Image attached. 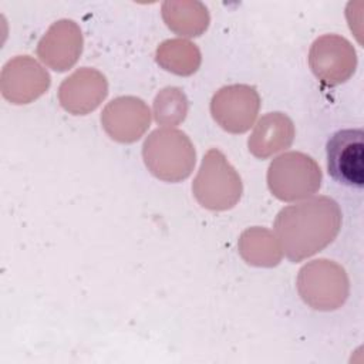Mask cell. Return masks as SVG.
Segmentation results:
<instances>
[{
  "instance_id": "cell-1",
  "label": "cell",
  "mask_w": 364,
  "mask_h": 364,
  "mask_svg": "<svg viewBox=\"0 0 364 364\" xmlns=\"http://www.w3.org/2000/svg\"><path fill=\"white\" fill-rule=\"evenodd\" d=\"M341 209L328 196H316L283 208L274 220V232L286 257L301 262L327 245L338 235Z\"/></svg>"
},
{
  "instance_id": "cell-8",
  "label": "cell",
  "mask_w": 364,
  "mask_h": 364,
  "mask_svg": "<svg viewBox=\"0 0 364 364\" xmlns=\"http://www.w3.org/2000/svg\"><path fill=\"white\" fill-rule=\"evenodd\" d=\"M309 64L321 82L337 85L353 75L357 55L348 40L337 34H326L313 43L309 53Z\"/></svg>"
},
{
  "instance_id": "cell-6",
  "label": "cell",
  "mask_w": 364,
  "mask_h": 364,
  "mask_svg": "<svg viewBox=\"0 0 364 364\" xmlns=\"http://www.w3.org/2000/svg\"><path fill=\"white\" fill-rule=\"evenodd\" d=\"M327 171L341 185L363 188L364 185V132L361 128L340 129L326 145Z\"/></svg>"
},
{
  "instance_id": "cell-3",
  "label": "cell",
  "mask_w": 364,
  "mask_h": 364,
  "mask_svg": "<svg viewBox=\"0 0 364 364\" xmlns=\"http://www.w3.org/2000/svg\"><path fill=\"white\" fill-rule=\"evenodd\" d=\"M242 191L237 171L219 149H209L192 183L196 200L209 210H228L239 202Z\"/></svg>"
},
{
  "instance_id": "cell-7",
  "label": "cell",
  "mask_w": 364,
  "mask_h": 364,
  "mask_svg": "<svg viewBox=\"0 0 364 364\" xmlns=\"http://www.w3.org/2000/svg\"><path fill=\"white\" fill-rule=\"evenodd\" d=\"M260 108V97L255 87L233 84L220 88L212 98L213 119L228 132L243 134L255 122Z\"/></svg>"
},
{
  "instance_id": "cell-2",
  "label": "cell",
  "mask_w": 364,
  "mask_h": 364,
  "mask_svg": "<svg viewBox=\"0 0 364 364\" xmlns=\"http://www.w3.org/2000/svg\"><path fill=\"white\" fill-rule=\"evenodd\" d=\"M142 156L148 171L166 182L188 178L196 162V152L188 135L172 128L152 131L144 142Z\"/></svg>"
},
{
  "instance_id": "cell-4",
  "label": "cell",
  "mask_w": 364,
  "mask_h": 364,
  "mask_svg": "<svg viewBox=\"0 0 364 364\" xmlns=\"http://www.w3.org/2000/svg\"><path fill=\"white\" fill-rule=\"evenodd\" d=\"M318 164L303 152H286L273 159L267 169V186L273 196L293 202L314 195L321 186Z\"/></svg>"
},
{
  "instance_id": "cell-9",
  "label": "cell",
  "mask_w": 364,
  "mask_h": 364,
  "mask_svg": "<svg viewBox=\"0 0 364 364\" xmlns=\"http://www.w3.org/2000/svg\"><path fill=\"white\" fill-rule=\"evenodd\" d=\"M48 85V73L28 55L14 57L1 70V94L13 104L31 102L44 94Z\"/></svg>"
},
{
  "instance_id": "cell-5",
  "label": "cell",
  "mask_w": 364,
  "mask_h": 364,
  "mask_svg": "<svg viewBox=\"0 0 364 364\" xmlns=\"http://www.w3.org/2000/svg\"><path fill=\"white\" fill-rule=\"evenodd\" d=\"M297 289L304 303L310 307L336 310L348 296V277L340 264L318 259L300 269Z\"/></svg>"
},
{
  "instance_id": "cell-15",
  "label": "cell",
  "mask_w": 364,
  "mask_h": 364,
  "mask_svg": "<svg viewBox=\"0 0 364 364\" xmlns=\"http://www.w3.org/2000/svg\"><path fill=\"white\" fill-rule=\"evenodd\" d=\"M242 257L255 266H276L282 259V247L274 235L263 228H252L242 233L239 240Z\"/></svg>"
},
{
  "instance_id": "cell-14",
  "label": "cell",
  "mask_w": 364,
  "mask_h": 364,
  "mask_svg": "<svg viewBox=\"0 0 364 364\" xmlns=\"http://www.w3.org/2000/svg\"><path fill=\"white\" fill-rule=\"evenodd\" d=\"M162 17L172 31L186 37L202 34L209 24L208 10L199 1H165Z\"/></svg>"
},
{
  "instance_id": "cell-10",
  "label": "cell",
  "mask_w": 364,
  "mask_h": 364,
  "mask_svg": "<svg viewBox=\"0 0 364 364\" xmlns=\"http://www.w3.org/2000/svg\"><path fill=\"white\" fill-rule=\"evenodd\" d=\"M151 122L148 105L136 97H118L108 102L101 114L105 132L118 142L138 141Z\"/></svg>"
},
{
  "instance_id": "cell-13",
  "label": "cell",
  "mask_w": 364,
  "mask_h": 364,
  "mask_svg": "<svg viewBox=\"0 0 364 364\" xmlns=\"http://www.w3.org/2000/svg\"><path fill=\"white\" fill-rule=\"evenodd\" d=\"M294 139L293 121L283 112H269L256 124L249 141V151L260 159L286 149Z\"/></svg>"
},
{
  "instance_id": "cell-12",
  "label": "cell",
  "mask_w": 364,
  "mask_h": 364,
  "mask_svg": "<svg viewBox=\"0 0 364 364\" xmlns=\"http://www.w3.org/2000/svg\"><path fill=\"white\" fill-rule=\"evenodd\" d=\"M82 51V34L73 20L55 21L38 43L40 60L55 71L71 68Z\"/></svg>"
},
{
  "instance_id": "cell-16",
  "label": "cell",
  "mask_w": 364,
  "mask_h": 364,
  "mask_svg": "<svg viewBox=\"0 0 364 364\" xmlns=\"http://www.w3.org/2000/svg\"><path fill=\"white\" fill-rule=\"evenodd\" d=\"M156 61L165 70L178 75H191L200 64L198 47L186 40H168L156 50Z\"/></svg>"
},
{
  "instance_id": "cell-17",
  "label": "cell",
  "mask_w": 364,
  "mask_h": 364,
  "mask_svg": "<svg viewBox=\"0 0 364 364\" xmlns=\"http://www.w3.org/2000/svg\"><path fill=\"white\" fill-rule=\"evenodd\" d=\"M188 100L181 88L166 87L154 101L155 121L161 125H178L186 117Z\"/></svg>"
},
{
  "instance_id": "cell-11",
  "label": "cell",
  "mask_w": 364,
  "mask_h": 364,
  "mask_svg": "<svg viewBox=\"0 0 364 364\" xmlns=\"http://www.w3.org/2000/svg\"><path fill=\"white\" fill-rule=\"evenodd\" d=\"M108 94V82L100 71L82 67L65 78L58 90L61 107L73 115L94 111Z\"/></svg>"
}]
</instances>
